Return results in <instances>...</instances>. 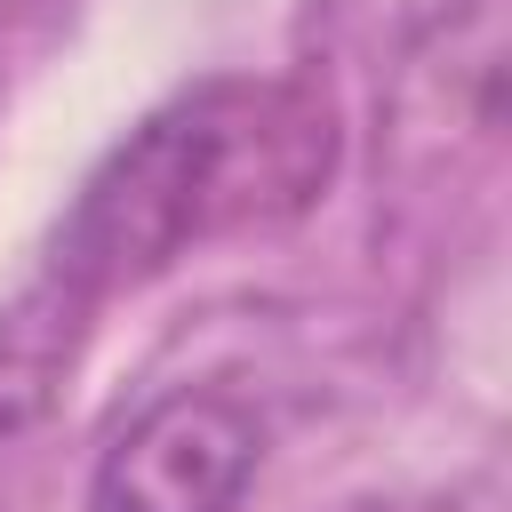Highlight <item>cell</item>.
I'll list each match as a JSON object with an SVG mask.
<instances>
[{"mask_svg":"<svg viewBox=\"0 0 512 512\" xmlns=\"http://www.w3.org/2000/svg\"><path fill=\"white\" fill-rule=\"evenodd\" d=\"M264 464V424L224 384H176L144 400L96 456L88 512H240Z\"/></svg>","mask_w":512,"mask_h":512,"instance_id":"7a4b0ae2","label":"cell"},{"mask_svg":"<svg viewBox=\"0 0 512 512\" xmlns=\"http://www.w3.org/2000/svg\"><path fill=\"white\" fill-rule=\"evenodd\" d=\"M88 336H96V304H80L48 272H32L0 304V448H16L24 432H40L56 416V400L80 376Z\"/></svg>","mask_w":512,"mask_h":512,"instance_id":"3957f363","label":"cell"},{"mask_svg":"<svg viewBox=\"0 0 512 512\" xmlns=\"http://www.w3.org/2000/svg\"><path fill=\"white\" fill-rule=\"evenodd\" d=\"M336 104L320 80H256L216 72L168 104H152L72 192L48 232L40 272L80 304H112L176 272L192 248L232 232L296 224L336 184Z\"/></svg>","mask_w":512,"mask_h":512,"instance_id":"6da1fadb","label":"cell"}]
</instances>
